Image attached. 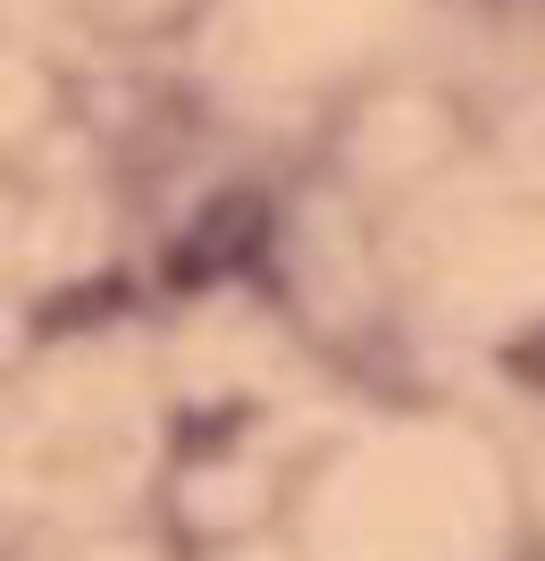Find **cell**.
Returning a JSON list of instances; mask_svg holds the SVG:
<instances>
[{
  "label": "cell",
  "mask_w": 545,
  "mask_h": 561,
  "mask_svg": "<svg viewBox=\"0 0 545 561\" xmlns=\"http://www.w3.org/2000/svg\"><path fill=\"white\" fill-rule=\"evenodd\" d=\"M177 461L160 328L101 319L43 335L0 377V528L18 553L151 519Z\"/></svg>",
  "instance_id": "6da1fadb"
},
{
  "label": "cell",
  "mask_w": 545,
  "mask_h": 561,
  "mask_svg": "<svg viewBox=\"0 0 545 561\" xmlns=\"http://www.w3.org/2000/svg\"><path fill=\"white\" fill-rule=\"evenodd\" d=\"M496 528V461L436 411H353L319 427L285 494L303 561H487Z\"/></svg>",
  "instance_id": "7a4b0ae2"
},
{
  "label": "cell",
  "mask_w": 545,
  "mask_h": 561,
  "mask_svg": "<svg viewBox=\"0 0 545 561\" xmlns=\"http://www.w3.org/2000/svg\"><path fill=\"white\" fill-rule=\"evenodd\" d=\"M420 0H202L185 25L193 84L218 117L277 135L353 101L395 59Z\"/></svg>",
  "instance_id": "3957f363"
},
{
  "label": "cell",
  "mask_w": 545,
  "mask_h": 561,
  "mask_svg": "<svg viewBox=\"0 0 545 561\" xmlns=\"http://www.w3.org/2000/svg\"><path fill=\"white\" fill-rule=\"evenodd\" d=\"M160 369H168V394H177V445H193L202 427L211 436H294L310 352L285 310L227 285V294L185 302L160 328Z\"/></svg>",
  "instance_id": "277c9868"
},
{
  "label": "cell",
  "mask_w": 545,
  "mask_h": 561,
  "mask_svg": "<svg viewBox=\"0 0 545 561\" xmlns=\"http://www.w3.org/2000/svg\"><path fill=\"white\" fill-rule=\"evenodd\" d=\"M110 243H118V202L101 185V168L76 151V135H59L43 160L9 168V193H0V268L34 302L101 277Z\"/></svg>",
  "instance_id": "5b68a950"
},
{
  "label": "cell",
  "mask_w": 545,
  "mask_h": 561,
  "mask_svg": "<svg viewBox=\"0 0 545 561\" xmlns=\"http://www.w3.org/2000/svg\"><path fill=\"white\" fill-rule=\"evenodd\" d=\"M445 151V110L420 93H361L336 135V176L361 193H404L420 185Z\"/></svg>",
  "instance_id": "8992f818"
},
{
  "label": "cell",
  "mask_w": 545,
  "mask_h": 561,
  "mask_svg": "<svg viewBox=\"0 0 545 561\" xmlns=\"http://www.w3.org/2000/svg\"><path fill=\"white\" fill-rule=\"evenodd\" d=\"M59 135H76V117H68V76L50 59V43L25 25H0V168L43 160Z\"/></svg>",
  "instance_id": "52a82bcc"
},
{
  "label": "cell",
  "mask_w": 545,
  "mask_h": 561,
  "mask_svg": "<svg viewBox=\"0 0 545 561\" xmlns=\"http://www.w3.org/2000/svg\"><path fill=\"white\" fill-rule=\"evenodd\" d=\"M18 561H193V553H177V537H160L151 519H118V528H84V537L34 545Z\"/></svg>",
  "instance_id": "ba28073f"
},
{
  "label": "cell",
  "mask_w": 545,
  "mask_h": 561,
  "mask_svg": "<svg viewBox=\"0 0 545 561\" xmlns=\"http://www.w3.org/2000/svg\"><path fill=\"white\" fill-rule=\"evenodd\" d=\"M68 9L101 34H185L202 0H68Z\"/></svg>",
  "instance_id": "9c48e42d"
},
{
  "label": "cell",
  "mask_w": 545,
  "mask_h": 561,
  "mask_svg": "<svg viewBox=\"0 0 545 561\" xmlns=\"http://www.w3.org/2000/svg\"><path fill=\"white\" fill-rule=\"evenodd\" d=\"M34 344H43V302H34V294H25L9 268H0V377L18 369Z\"/></svg>",
  "instance_id": "30bf717a"
},
{
  "label": "cell",
  "mask_w": 545,
  "mask_h": 561,
  "mask_svg": "<svg viewBox=\"0 0 545 561\" xmlns=\"http://www.w3.org/2000/svg\"><path fill=\"white\" fill-rule=\"evenodd\" d=\"M193 561H303V553H294V537H285V519H269V528H236V537L193 545Z\"/></svg>",
  "instance_id": "8fae6325"
},
{
  "label": "cell",
  "mask_w": 545,
  "mask_h": 561,
  "mask_svg": "<svg viewBox=\"0 0 545 561\" xmlns=\"http://www.w3.org/2000/svg\"><path fill=\"white\" fill-rule=\"evenodd\" d=\"M0 561H18V537H9V528H0Z\"/></svg>",
  "instance_id": "7c38bea8"
},
{
  "label": "cell",
  "mask_w": 545,
  "mask_h": 561,
  "mask_svg": "<svg viewBox=\"0 0 545 561\" xmlns=\"http://www.w3.org/2000/svg\"><path fill=\"white\" fill-rule=\"evenodd\" d=\"M0 193H9V168H0Z\"/></svg>",
  "instance_id": "4fadbf2b"
}]
</instances>
